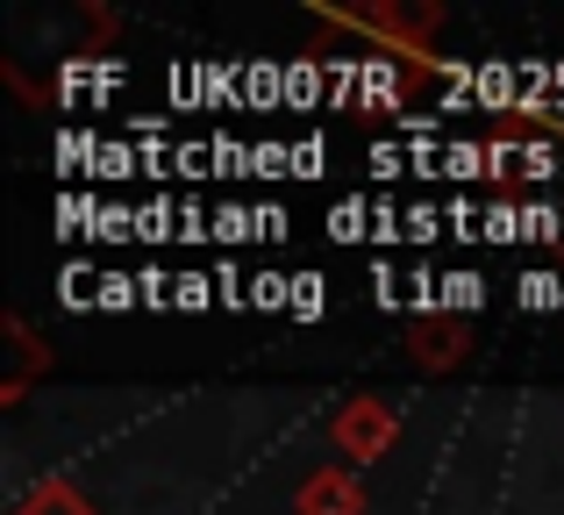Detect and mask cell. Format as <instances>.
Here are the masks:
<instances>
[{
    "mask_svg": "<svg viewBox=\"0 0 564 515\" xmlns=\"http://www.w3.org/2000/svg\"><path fill=\"white\" fill-rule=\"evenodd\" d=\"M315 14L329 29H344V36H372L386 57H408L414 72H443L436 57H429V36L443 29L436 0H372V8H336V0H322Z\"/></svg>",
    "mask_w": 564,
    "mask_h": 515,
    "instance_id": "obj_1",
    "label": "cell"
},
{
    "mask_svg": "<svg viewBox=\"0 0 564 515\" xmlns=\"http://www.w3.org/2000/svg\"><path fill=\"white\" fill-rule=\"evenodd\" d=\"M400 437V408L379 401V394H350L344 408H336V451L344 459H386V444Z\"/></svg>",
    "mask_w": 564,
    "mask_h": 515,
    "instance_id": "obj_2",
    "label": "cell"
},
{
    "mask_svg": "<svg viewBox=\"0 0 564 515\" xmlns=\"http://www.w3.org/2000/svg\"><path fill=\"white\" fill-rule=\"evenodd\" d=\"M408 358L422 365V373H457V365L471 358V322L465 315H414L408 322Z\"/></svg>",
    "mask_w": 564,
    "mask_h": 515,
    "instance_id": "obj_3",
    "label": "cell"
},
{
    "mask_svg": "<svg viewBox=\"0 0 564 515\" xmlns=\"http://www.w3.org/2000/svg\"><path fill=\"white\" fill-rule=\"evenodd\" d=\"M293 515H365V487L344 465H315V473L293 487Z\"/></svg>",
    "mask_w": 564,
    "mask_h": 515,
    "instance_id": "obj_4",
    "label": "cell"
},
{
    "mask_svg": "<svg viewBox=\"0 0 564 515\" xmlns=\"http://www.w3.org/2000/svg\"><path fill=\"white\" fill-rule=\"evenodd\" d=\"M14 515H94V502H86L72 480H43V487H29L22 502H14Z\"/></svg>",
    "mask_w": 564,
    "mask_h": 515,
    "instance_id": "obj_5",
    "label": "cell"
},
{
    "mask_svg": "<svg viewBox=\"0 0 564 515\" xmlns=\"http://www.w3.org/2000/svg\"><path fill=\"white\" fill-rule=\"evenodd\" d=\"M8 351H14V373L0 379V401H22L29 373L43 365V351H36V336H29V322H22V315H8Z\"/></svg>",
    "mask_w": 564,
    "mask_h": 515,
    "instance_id": "obj_6",
    "label": "cell"
},
{
    "mask_svg": "<svg viewBox=\"0 0 564 515\" xmlns=\"http://www.w3.org/2000/svg\"><path fill=\"white\" fill-rule=\"evenodd\" d=\"M479 301H486V279H479V272H451V279H436V308H443V315H471Z\"/></svg>",
    "mask_w": 564,
    "mask_h": 515,
    "instance_id": "obj_7",
    "label": "cell"
},
{
    "mask_svg": "<svg viewBox=\"0 0 564 515\" xmlns=\"http://www.w3.org/2000/svg\"><path fill=\"white\" fill-rule=\"evenodd\" d=\"M286 94L301 100V108H315V100H322V65H315V57H293V72H286Z\"/></svg>",
    "mask_w": 564,
    "mask_h": 515,
    "instance_id": "obj_8",
    "label": "cell"
},
{
    "mask_svg": "<svg viewBox=\"0 0 564 515\" xmlns=\"http://www.w3.org/2000/svg\"><path fill=\"white\" fill-rule=\"evenodd\" d=\"M293 315H301V322H315V315H322V279H315V272L293 279Z\"/></svg>",
    "mask_w": 564,
    "mask_h": 515,
    "instance_id": "obj_9",
    "label": "cell"
},
{
    "mask_svg": "<svg viewBox=\"0 0 564 515\" xmlns=\"http://www.w3.org/2000/svg\"><path fill=\"white\" fill-rule=\"evenodd\" d=\"M522 301H529V308H551V301L564 308V279H543V272H529V279H522Z\"/></svg>",
    "mask_w": 564,
    "mask_h": 515,
    "instance_id": "obj_10",
    "label": "cell"
},
{
    "mask_svg": "<svg viewBox=\"0 0 564 515\" xmlns=\"http://www.w3.org/2000/svg\"><path fill=\"white\" fill-rule=\"evenodd\" d=\"M250 223H258V215H243V208H221V215H215V237H221V244H243V237H258Z\"/></svg>",
    "mask_w": 564,
    "mask_h": 515,
    "instance_id": "obj_11",
    "label": "cell"
},
{
    "mask_svg": "<svg viewBox=\"0 0 564 515\" xmlns=\"http://www.w3.org/2000/svg\"><path fill=\"white\" fill-rule=\"evenodd\" d=\"M451 172L457 180H479L486 172V143H451Z\"/></svg>",
    "mask_w": 564,
    "mask_h": 515,
    "instance_id": "obj_12",
    "label": "cell"
},
{
    "mask_svg": "<svg viewBox=\"0 0 564 515\" xmlns=\"http://www.w3.org/2000/svg\"><path fill=\"white\" fill-rule=\"evenodd\" d=\"M137 287H143V279L108 272V279H100V308H129V301H137Z\"/></svg>",
    "mask_w": 564,
    "mask_h": 515,
    "instance_id": "obj_13",
    "label": "cell"
},
{
    "mask_svg": "<svg viewBox=\"0 0 564 515\" xmlns=\"http://www.w3.org/2000/svg\"><path fill=\"white\" fill-rule=\"evenodd\" d=\"M207 287H215V279L186 272V279H180V308H207V301H215V293H207Z\"/></svg>",
    "mask_w": 564,
    "mask_h": 515,
    "instance_id": "obj_14",
    "label": "cell"
},
{
    "mask_svg": "<svg viewBox=\"0 0 564 515\" xmlns=\"http://www.w3.org/2000/svg\"><path fill=\"white\" fill-rule=\"evenodd\" d=\"M358 223H365V208H358V201H344V208L329 215V229H336V237H358Z\"/></svg>",
    "mask_w": 564,
    "mask_h": 515,
    "instance_id": "obj_15",
    "label": "cell"
}]
</instances>
